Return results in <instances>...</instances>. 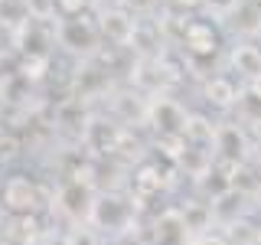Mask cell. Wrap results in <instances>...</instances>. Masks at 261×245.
<instances>
[{"instance_id": "18", "label": "cell", "mask_w": 261, "mask_h": 245, "mask_svg": "<svg viewBox=\"0 0 261 245\" xmlns=\"http://www.w3.org/2000/svg\"><path fill=\"white\" fill-rule=\"evenodd\" d=\"M167 4H170V7H176V10L183 13V16H193L196 10H206L209 0H167Z\"/></svg>"}, {"instance_id": "14", "label": "cell", "mask_w": 261, "mask_h": 245, "mask_svg": "<svg viewBox=\"0 0 261 245\" xmlns=\"http://www.w3.org/2000/svg\"><path fill=\"white\" fill-rule=\"evenodd\" d=\"M179 212H183V223H186V232H190V239H196V235H206L216 229V219H212V206L209 200H196V196H190V200L176 203Z\"/></svg>"}, {"instance_id": "2", "label": "cell", "mask_w": 261, "mask_h": 245, "mask_svg": "<svg viewBox=\"0 0 261 245\" xmlns=\"http://www.w3.org/2000/svg\"><path fill=\"white\" fill-rule=\"evenodd\" d=\"M95 186H92V180L88 177H72V180H65V183L56 190V209L62 212L69 223H75V226H88V216H92V206H95Z\"/></svg>"}, {"instance_id": "8", "label": "cell", "mask_w": 261, "mask_h": 245, "mask_svg": "<svg viewBox=\"0 0 261 245\" xmlns=\"http://www.w3.org/2000/svg\"><path fill=\"white\" fill-rule=\"evenodd\" d=\"M222 27L235 33V39H255L261 36V4L258 0H239V4H225L222 10Z\"/></svg>"}, {"instance_id": "7", "label": "cell", "mask_w": 261, "mask_h": 245, "mask_svg": "<svg viewBox=\"0 0 261 245\" xmlns=\"http://www.w3.org/2000/svg\"><path fill=\"white\" fill-rule=\"evenodd\" d=\"M0 200L13 216H36L43 209V190L30 177H10L0 190Z\"/></svg>"}, {"instance_id": "22", "label": "cell", "mask_w": 261, "mask_h": 245, "mask_svg": "<svg viewBox=\"0 0 261 245\" xmlns=\"http://www.w3.org/2000/svg\"><path fill=\"white\" fill-rule=\"evenodd\" d=\"M251 160H255V163H258V174H261V141L255 144V154H251Z\"/></svg>"}, {"instance_id": "21", "label": "cell", "mask_w": 261, "mask_h": 245, "mask_svg": "<svg viewBox=\"0 0 261 245\" xmlns=\"http://www.w3.org/2000/svg\"><path fill=\"white\" fill-rule=\"evenodd\" d=\"M242 88H245V95H248V98H255V102L261 105V76H258V79H251V82H245Z\"/></svg>"}, {"instance_id": "25", "label": "cell", "mask_w": 261, "mask_h": 245, "mask_svg": "<svg viewBox=\"0 0 261 245\" xmlns=\"http://www.w3.org/2000/svg\"><path fill=\"white\" fill-rule=\"evenodd\" d=\"M222 4H239V0H222Z\"/></svg>"}, {"instance_id": "17", "label": "cell", "mask_w": 261, "mask_h": 245, "mask_svg": "<svg viewBox=\"0 0 261 245\" xmlns=\"http://www.w3.org/2000/svg\"><path fill=\"white\" fill-rule=\"evenodd\" d=\"M88 0H56V13L59 16H82Z\"/></svg>"}, {"instance_id": "1", "label": "cell", "mask_w": 261, "mask_h": 245, "mask_svg": "<svg viewBox=\"0 0 261 245\" xmlns=\"http://www.w3.org/2000/svg\"><path fill=\"white\" fill-rule=\"evenodd\" d=\"M88 226L95 229L98 235H114V242L121 235L134 232L137 226V203L134 196H121V193H98L92 216H88Z\"/></svg>"}, {"instance_id": "6", "label": "cell", "mask_w": 261, "mask_h": 245, "mask_svg": "<svg viewBox=\"0 0 261 245\" xmlns=\"http://www.w3.org/2000/svg\"><path fill=\"white\" fill-rule=\"evenodd\" d=\"M56 39L72 49V53H92L98 46V39H101V30H98V20L92 16H62L59 27H56Z\"/></svg>"}, {"instance_id": "10", "label": "cell", "mask_w": 261, "mask_h": 245, "mask_svg": "<svg viewBox=\"0 0 261 245\" xmlns=\"http://www.w3.org/2000/svg\"><path fill=\"white\" fill-rule=\"evenodd\" d=\"M202 102L209 105V108H216V111H232L235 105L242 102V95H245V88H242V82H235L232 76H209L206 82H202Z\"/></svg>"}, {"instance_id": "3", "label": "cell", "mask_w": 261, "mask_h": 245, "mask_svg": "<svg viewBox=\"0 0 261 245\" xmlns=\"http://www.w3.org/2000/svg\"><path fill=\"white\" fill-rule=\"evenodd\" d=\"M186 121H190V111L179 98L160 92V95H150L147 98V121L157 131V137H183L186 131Z\"/></svg>"}, {"instance_id": "13", "label": "cell", "mask_w": 261, "mask_h": 245, "mask_svg": "<svg viewBox=\"0 0 261 245\" xmlns=\"http://www.w3.org/2000/svg\"><path fill=\"white\" fill-rule=\"evenodd\" d=\"M153 242H170V245H190V232H186L183 212L179 206H167L153 216Z\"/></svg>"}, {"instance_id": "26", "label": "cell", "mask_w": 261, "mask_h": 245, "mask_svg": "<svg viewBox=\"0 0 261 245\" xmlns=\"http://www.w3.org/2000/svg\"><path fill=\"white\" fill-rule=\"evenodd\" d=\"M157 245H170V242H157Z\"/></svg>"}, {"instance_id": "16", "label": "cell", "mask_w": 261, "mask_h": 245, "mask_svg": "<svg viewBox=\"0 0 261 245\" xmlns=\"http://www.w3.org/2000/svg\"><path fill=\"white\" fill-rule=\"evenodd\" d=\"M33 20L30 0H0V23L10 30H23Z\"/></svg>"}, {"instance_id": "24", "label": "cell", "mask_w": 261, "mask_h": 245, "mask_svg": "<svg viewBox=\"0 0 261 245\" xmlns=\"http://www.w3.org/2000/svg\"><path fill=\"white\" fill-rule=\"evenodd\" d=\"M108 245H137V242H127V239H118V242H108Z\"/></svg>"}, {"instance_id": "20", "label": "cell", "mask_w": 261, "mask_h": 245, "mask_svg": "<svg viewBox=\"0 0 261 245\" xmlns=\"http://www.w3.org/2000/svg\"><path fill=\"white\" fill-rule=\"evenodd\" d=\"M121 7H124L127 13L141 16V13H147V10H153V7H157V0H121Z\"/></svg>"}, {"instance_id": "23", "label": "cell", "mask_w": 261, "mask_h": 245, "mask_svg": "<svg viewBox=\"0 0 261 245\" xmlns=\"http://www.w3.org/2000/svg\"><path fill=\"white\" fill-rule=\"evenodd\" d=\"M255 206L261 209V183H258V190H255Z\"/></svg>"}, {"instance_id": "12", "label": "cell", "mask_w": 261, "mask_h": 245, "mask_svg": "<svg viewBox=\"0 0 261 245\" xmlns=\"http://www.w3.org/2000/svg\"><path fill=\"white\" fill-rule=\"evenodd\" d=\"M134 27H137V16L127 13L124 7H111V10L98 13V30H101V36L114 46H127Z\"/></svg>"}, {"instance_id": "15", "label": "cell", "mask_w": 261, "mask_h": 245, "mask_svg": "<svg viewBox=\"0 0 261 245\" xmlns=\"http://www.w3.org/2000/svg\"><path fill=\"white\" fill-rule=\"evenodd\" d=\"M216 131H219V121H212L209 114H202V111H190L183 141L190 144V147H202V151L216 154Z\"/></svg>"}, {"instance_id": "4", "label": "cell", "mask_w": 261, "mask_h": 245, "mask_svg": "<svg viewBox=\"0 0 261 245\" xmlns=\"http://www.w3.org/2000/svg\"><path fill=\"white\" fill-rule=\"evenodd\" d=\"M255 154V137L245 131L242 121H219V131H216V160H225V163H245L251 160Z\"/></svg>"}, {"instance_id": "19", "label": "cell", "mask_w": 261, "mask_h": 245, "mask_svg": "<svg viewBox=\"0 0 261 245\" xmlns=\"http://www.w3.org/2000/svg\"><path fill=\"white\" fill-rule=\"evenodd\" d=\"M190 245H232V239H228L225 232H206V235H196V239H190Z\"/></svg>"}, {"instance_id": "9", "label": "cell", "mask_w": 261, "mask_h": 245, "mask_svg": "<svg viewBox=\"0 0 261 245\" xmlns=\"http://www.w3.org/2000/svg\"><path fill=\"white\" fill-rule=\"evenodd\" d=\"M170 183V174L160 167V163H137L134 174H130V196H134L137 206H144L147 200L160 196Z\"/></svg>"}, {"instance_id": "5", "label": "cell", "mask_w": 261, "mask_h": 245, "mask_svg": "<svg viewBox=\"0 0 261 245\" xmlns=\"http://www.w3.org/2000/svg\"><path fill=\"white\" fill-rule=\"evenodd\" d=\"M179 43L193 59H212L222 46V36H219L216 23L202 20V16H186V23L179 27Z\"/></svg>"}, {"instance_id": "11", "label": "cell", "mask_w": 261, "mask_h": 245, "mask_svg": "<svg viewBox=\"0 0 261 245\" xmlns=\"http://www.w3.org/2000/svg\"><path fill=\"white\" fill-rule=\"evenodd\" d=\"M228 69L239 76V82L258 79L261 76V46L251 43V39H235L232 46H228Z\"/></svg>"}]
</instances>
